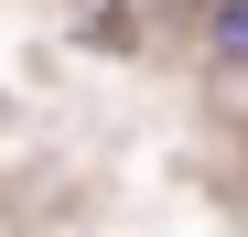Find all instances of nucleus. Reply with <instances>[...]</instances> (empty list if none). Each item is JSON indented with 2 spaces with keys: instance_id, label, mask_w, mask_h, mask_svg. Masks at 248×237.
<instances>
[{
  "instance_id": "f257e3e1",
  "label": "nucleus",
  "mask_w": 248,
  "mask_h": 237,
  "mask_svg": "<svg viewBox=\"0 0 248 237\" xmlns=\"http://www.w3.org/2000/svg\"><path fill=\"white\" fill-rule=\"evenodd\" d=\"M216 54L248 65V0H216Z\"/></svg>"
}]
</instances>
